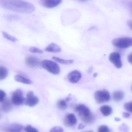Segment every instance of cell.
I'll return each mask as SVG.
<instances>
[{
    "label": "cell",
    "mask_w": 132,
    "mask_h": 132,
    "mask_svg": "<svg viewBox=\"0 0 132 132\" xmlns=\"http://www.w3.org/2000/svg\"><path fill=\"white\" fill-rule=\"evenodd\" d=\"M25 130L26 132H39L36 128L29 125L25 127Z\"/></svg>",
    "instance_id": "obj_26"
},
{
    "label": "cell",
    "mask_w": 132,
    "mask_h": 132,
    "mask_svg": "<svg viewBox=\"0 0 132 132\" xmlns=\"http://www.w3.org/2000/svg\"><path fill=\"white\" fill-rule=\"evenodd\" d=\"M98 132H111L110 129L107 126L102 125L99 127Z\"/></svg>",
    "instance_id": "obj_27"
},
{
    "label": "cell",
    "mask_w": 132,
    "mask_h": 132,
    "mask_svg": "<svg viewBox=\"0 0 132 132\" xmlns=\"http://www.w3.org/2000/svg\"><path fill=\"white\" fill-rule=\"evenodd\" d=\"M82 75L78 71L75 70L70 72L67 75V79L70 83L76 84L78 82L81 78Z\"/></svg>",
    "instance_id": "obj_9"
},
{
    "label": "cell",
    "mask_w": 132,
    "mask_h": 132,
    "mask_svg": "<svg viewBox=\"0 0 132 132\" xmlns=\"http://www.w3.org/2000/svg\"><path fill=\"white\" fill-rule=\"evenodd\" d=\"M45 52H48L57 53L60 52L61 48L59 46L55 43H51L46 46L45 49Z\"/></svg>",
    "instance_id": "obj_15"
},
{
    "label": "cell",
    "mask_w": 132,
    "mask_h": 132,
    "mask_svg": "<svg viewBox=\"0 0 132 132\" xmlns=\"http://www.w3.org/2000/svg\"><path fill=\"white\" fill-rule=\"evenodd\" d=\"M109 60L118 69L121 68L123 66L120 54L118 52L112 53L109 56Z\"/></svg>",
    "instance_id": "obj_8"
},
{
    "label": "cell",
    "mask_w": 132,
    "mask_h": 132,
    "mask_svg": "<svg viewBox=\"0 0 132 132\" xmlns=\"http://www.w3.org/2000/svg\"><path fill=\"white\" fill-rule=\"evenodd\" d=\"M29 51L32 53H38V54H42L43 53L42 50L36 47H30L29 50Z\"/></svg>",
    "instance_id": "obj_24"
},
{
    "label": "cell",
    "mask_w": 132,
    "mask_h": 132,
    "mask_svg": "<svg viewBox=\"0 0 132 132\" xmlns=\"http://www.w3.org/2000/svg\"><path fill=\"white\" fill-rule=\"evenodd\" d=\"M62 0H41L40 4L47 8H52L57 7L62 2Z\"/></svg>",
    "instance_id": "obj_11"
},
{
    "label": "cell",
    "mask_w": 132,
    "mask_h": 132,
    "mask_svg": "<svg viewBox=\"0 0 132 132\" xmlns=\"http://www.w3.org/2000/svg\"><path fill=\"white\" fill-rule=\"evenodd\" d=\"M128 60L129 62L132 65V53L128 56Z\"/></svg>",
    "instance_id": "obj_33"
},
{
    "label": "cell",
    "mask_w": 132,
    "mask_h": 132,
    "mask_svg": "<svg viewBox=\"0 0 132 132\" xmlns=\"http://www.w3.org/2000/svg\"><path fill=\"white\" fill-rule=\"evenodd\" d=\"M78 1H80L81 2H85L86 1H87V0H78Z\"/></svg>",
    "instance_id": "obj_40"
},
{
    "label": "cell",
    "mask_w": 132,
    "mask_h": 132,
    "mask_svg": "<svg viewBox=\"0 0 132 132\" xmlns=\"http://www.w3.org/2000/svg\"><path fill=\"white\" fill-rule=\"evenodd\" d=\"M2 35L4 36V38H5L6 39H8L9 41L11 42H18V39L16 38L14 36H12L11 35L9 34L7 32H5L3 31L2 32Z\"/></svg>",
    "instance_id": "obj_23"
},
{
    "label": "cell",
    "mask_w": 132,
    "mask_h": 132,
    "mask_svg": "<svg viewBox=\"0 0 132 132\" xmlns=\"http://www.w3.org/2000/svg\"><path fill=\"white\" fill-rule=\"evenodd\" d=\"M42 66L44 69L52 74L57 75L60 72L59 66L53 61L45 60L42 62Z\"/></svg>",
    "instance_id": "obj_2"
},
{
    "label": "cell",
    "mask_w": 132,
    "mask_h": 132,
    "mask_svg": "<svg viewBox=\"0 0 132 132\" xmlns=\"http://www.w3.org/2000/svg\"><path fill=\"white\" fill-rule=\"evenodd\" d=\"M128 24L129 28L132 30V21H128Z\"/></svg>",
    "instance_id": "obj_36"
},
{
    "label": "cell",
    "mask_w": 132,
    "mask_h": 132,
    "mask_svg": "<svg viewBox=\"0 0 132 132\" xmlns=\"http://www.w3.org/2000/svg\"><path fill=\"white\" fill-rule=\"evenodd\" d=\"M85 132H93L92 131H89Z\"/></svg>",
    "instance_id": "obj_41"
},
{
    "label": "cell",
    "mask_w": 132,
    "mask_h": 132,
    "mask_svg": "<svg viewBox=\"0 0 132 132\" xmlns=\"http://www.w3.org/2000/svg\"><path fill=\"white\" fill-rule=\"evenodd\" d=\"M121 119L119 118H115V121L116 122H119V121H121Z\"/></svg>",
    "instance_id": "obj_38"
},
{
    "label": "cell",
    "mask_w": 132,
    "mask_h": 132,
    "mask_svg": "<svg viewBox=\"0 0 132 132\" xmlns=\"http://www.w3.org/2000/svg\"><path fill=\"white\" fill-rule=\"evenodd\" d=\"M25 62L28 66L32 67L37 68L42 65V62L37 57L30 56L27 57L25 60Z\"/></svg>",
    "instance_id": "obj_10"
},
{
    "label": "cell",
    "mask_w": 132,
    "mask_h": 132,
    "mask_svg": "<svg viewBox=\"0 0 132 132\" xmlns=\"http://www.w3.org/2000/svg\"><path fill=\"white\" fill-rule=\"evenodd\" d=\"M100 111L104 116H108L113 112L112 108L107 105H103L100 108Z\"/></svg>",
    "instance_id": "obj_17"
},
{
    "label": "cell",
    "mask_w": 132,
    "mask_h": 132,
    "mask_svg": "<svg viewBox=\"0 0 132 132\" xmlns=\"http://www.w3.org/2000/svg\"><path fill=\"white\" fill-rule=\"evenodd\" d=\"M50 132H64V129L60 126H55L50 129Z\"/></svg>",
    "instance_id": "obj_28"
},
{
    "label": "cell",
    "mask_w": 132,
    "mask_h": 132,
    "mask_svg": "<svg viewBox=\"0 0 132 132\" xmlns=\"http://www.w3.org/2000/svg\"><path fill=\"white\" fill-rule=\"evenodd\" d=\"M81 119L85 124L90 125V124H93L95 122L96 120V118H95V116L94 114H92L88 117L83 118Z\"/></svg>",
    "instance_id": "obj_20"
},
{
    "label": "cell",
    "mask_w": 132,
    "mask_h": 132,
    "mask_svg": "<svg viewBox=\"0 0 132 132\" xmlns=\"http://www.w3.org/2000/svg\"><path fill=\"white\" fill-rule=\"evenodd\" d=\"M12 104L16 105H20L25 103V98L23 96L22 90L20 89L15 90L12 93L11 96Z\"/></svg>",
    "instance_id": "obj_5"
},
{
    "label": "cell",
    "mask_w": 132,
    "mask_h": 132,
    "mask_svg": "<svg viewBox=\"0 0 132 132\" xmlns=\"http://www.w3.org/2000/svg\"><path fill=\"white\" fill-rule=\"evenodd\" d=\"M85 126L83 124H80L78 126L77 129H78V130H81V129H83L85 128Z\"/></svg>",
    "instance_id": "obj_35"
},
{
    "label": "cell",
    "mask_w": 132,
    "mask_h": 132,
    "mask_svg": "<svg viewBox=\"0 0 132 132\" xmlns=\"http://www.w3.org/2000/svg\"><path fill=\"white\" fill-rule=\"evenodd\" d=\"M23 127L20 124L13 123L10 124L5 129L7 132H21Z\"/></svg>",
    "instance_id": "obj_13"
},
{
    "label": "cell",
    "mask_w": 132,
    "mask_h": 132,
    "mask_svg": "<svg viewBox=\"0 0 132 132\" xmlns=\"http://www.w3.org/2000/svg\"><path fill=\"white\" fill-rule=\"evenodd\" d=\"M119 130L121 132H128L129 131L128 127L125 124H123L119 128Z\"/></svg>",
    "instance_id": "obj_30"
},
{
    "label": "cell",
    "mask_w": 132,
    "mask_h": 132,
    "mask_svg": "<svg viewBox=\"0 0 132 132\" xmlns=\"http://www.w3.org/2000/svg\"><path fill=\"white\" fill-rule=\"evenodd\" d=\"M6 19L9 21H14L18 19L19 17L15 15H9L6 16Z\"/></svg>",
    "instance_id": "obj_29"
},
{
    "label": "cell",
    "mask_w": 132,
    "mask_h": 132,
    "mask_svg": "<svg viewBox=\"0 0 132 132\" xmlns=\"http://www.w3.org/2000/svg\"><path fill=\"white\" fill-rule=\"evenodd\" d=\"M52 59L57 62L64 65H71L74 62V60H65L56 56H53L52 57Z\"/></svg>",
    "instance_id": "obj_19"
},
{
    "label": "cell",
    "mask_w": 132,
    "mask_h": 132,
    "mask_svg": "<svg viewBox=\"0 0 132 132\" xmlns=\"http://www.w3.org/2000/svg\"><path fill=\"white\" fill-rule=\"evenodd\" d=\"M6 96V93L4 91L2 90H0V102H2L5 99Z\"/></svg>",
    "instance_id": "obj_31"
},
{
    "label": "cell",
    "mask_w": 132,
    "mask_h": 132,
    "mask_svg": "<svg viewBox=\"0 0 132 132\" xmlns=\"http://www.w3.org/2000/svg\"><path fill=\"white\" fill-rule=\"evenodd\" d=\"M1 4L4 8L18 13L30 14L35 10L32 4L22 0H3Z\"/></svg>",
    "instance_id": "obj_1"
},
{
    "label": "cell",
    "mask_w": 132,
    "mask_h": 132,
    "mask_svg": "<svg viewBox=\"0 0 132 132\" xmlns=\"http://www.w3.org/2000/svg\"><path fill=\"white\" fill-rule=\"evenodd\" d=\"M113 46L116 48L126 49L132 46V38L122 37L114 39L112 41Z\"/></svg>",
    "instance_id": "obj_3"
},
{
    "label": "cell",
    "mask_w": 132,
    "mask_h": 132,
    "mask_svg": "<svg viewBox=\"0 0 132 132\" xmlns=\"http://www.w3.org/2000/svg\"><path fill=\"white\" fill-rule=\"evenodd\" d=\"M131 90L132 91V87H131Z\"/></svg>",
    "instance_id": "obj_42"
},
{
    "label": "cell",
    "mask_w": 132,
    "mask_h": 132,
    "mask_svg": "<svg viewBox=\"0 0 132 132\" xmlns=\"http://www.w3.org/2000/svg\"><path fill=\"white\" fill-rule=\"evenodd\" d=\"M8 72L7 68L4 67H0V80H4L7 77Z\"/></svg>",
    "instance_id": "obj_21"
},
{
    "label": "cell",
    "mask_w": 132,
    "mask_h": 132,
    "mask_svg": "<svg viewBox=\"0 0 132 132\" xmlns=\"http://www.w3.org/2000/svg\"><path fill=\"white\" fill-rule=\"evenodd\" d=\"M75 111L79 114L81 119L88 117L92 114L90 109L87 106L82 104L77 105L75 108Z\"/></svg>",
    "instance_id": "obj_7"
},
{
    "label": "cell",
    "mask_w": 132,
    "mask_h": 132,
    "mask_svg": "<svg viewBox=\"0 0 132 132\" xmlns=\"http://www.w3.org/2000/svg\"><path fill=\"white\" fill-rule=\"evenodd\" d=\"M125 96V93L121 90L115 91L113 94V99L116 102H120L122 101Z\"/></svg>",
    "instance_id": "obj_18"
},
{
    "label": "cell",
    "mask_w": 132,
    "mask_h": 132,
    "mask_svg": "<svg viewBox=\"0 0 132 132\" xmlns=\"http://www.w3.org/2000/svg\"><path fill=\"white\" fill-rule=\"evenodd\" d=\"M127 3L128 4H127L128 7L129 8V10L132 14V1H128Z\"/></svg>",
    "instance_id": "obj_32"
},
{
    "label": "cell",
    "mask_w": 132,
    "mask_h": 132,
    "mask_svg": "<svg viewBox=\"0 0 132 132\" xmlns=\"http://www.w3.org/2000/svg\"><path fill=\"white\" fill-rule=\"evenodd\" d=\"M14 78L16 81L22 83V84H32L33 83L32 81L30 79L19 75H15Z\"/></svg>",
    "instance_id": "obj_16"
},
{
    "label": "cell",
    "mask_w": 132,
    "mask_h": 132,
    "mask_svg": "<svg viewBox=\"0 0 132 132\" xmlns=\"http://www.w3.org/2000/svg\"><path fill=\"white\" fill-rule=\"evenodd\" d=\"M97 73H95L94 74V77H96V76H97Z\"/></svg>",
    "instance_id": "obj_39"
},
{
    "label": "cell",
    "mask_w": 132,
    "mask_h": 132,
    "mask_svg": "<svg viewBox=\"0 0 132 132\" xmlns=\"http://www.w3.org/2000/svg\"><path fill=\"white\" fill-rule=\"evenodd\" d=\"M1 103V109L3 111L8 112L12 108V102L11 100L9 98H5Z\"/></svg>",
    "instance_id": "obj_14"
},
{
    "label": "cell",
    "mask_w": 132,
    "mask_h": 132,
    "mask_svg": "<svg viewBox=\"0 0 132 132\" xmlns=\"http://www.w3.org/2000/svg\"><path fill=\"white\" fill-rule=\"evenodd\" d=\"M124 108L126 110L132 113V101L125 103L124 105Z\"/></svg>",
    "instance_id": "obj_25"
},
{
    "label": "cell",
    "mask_w": 132,
    "mask_h": 132,
    "mask_svg": "<svg viewBox=\"0 0 132 132\" xmlns=\"http://www.w3.org/2000/svg\"><path fill=\"white\" fill-rule=\"evenodd\" d=\"M94 98L97 103L103 104L110 101L111 95L107 90L103 89L96 91L95 93Z\"/></svg>",
    "instance_id": "obj_4"
},
{
    "label": "cell",
    "mask_w": 132,
    "mask_h": 132,
    "mask_svg": "<svg viewBox=\"0 0 132 132\" xmlns=\"http://www.w3.org/2000/svg\"><path fill=\"white\" fill-rule=\"evenodd\" d=\"M39 99L38 97L34 95L33 92H29L26 95L25 104L29 107H33L38 103Z\"/></svg>",
    "instance_id": "obj_6"
},
{
    "label": "cell",
    "mask_w": 132,
    "mask_h": 132,
    "mask_svg": "<svg viewBox=\"0 0 132 132\" xmlns=\"http://www.w3.org/2000/svg\"><path fill=\"white\" fill-rule=\"evenodd\" d=\"M77 123V119L73 114H69L66 116L64 119V123L68 127L73 126Z\"/></svg>",
    "instance_id": "obj_12"
},
{
    "label": "cell",
    "mask_w": 132,
    "mask_h": 132,
    "mask_svg": "<svg viewBox=\"0 0 132 132\" xmlns=\"http://www.w3.org/2000/svg\"><path fill=\"white\" fill-rule=\"evenodd\" d=\"M122 115H123V117L125 118H128L130 116V114L127 112H124Z\"/></svg>",
    "instance_id": "obj_34"
},
{
    "label": "cell",
    "mask_w": 132,
    "mask_h": 132,
    "mask_svg": "<svg viewBox=\"0 0 132 132\" xmlns=\"http://www.w3.org/2000/svg\"><path fill=\"white\" fill-rule=\"evenodd\" d=\"M57 108L60 110H65L67 109V105L66 101L64 100H60L57 102Z\"/></svg>",
    "instance_id": "obj_22"
},
{
    "label": "cell",
    "mask_w": 132,
    "mask_h": 132,
    "mask_svg": "<svg viewBox=\"0 0 132 132\" xmlns=\"http://www.w3.org/2000/svg\"><path fill=\"white\" fill-rule=\"evenodd\" d=\"M92 71H93V68H92V67H90V68L88 69V73H91V72H92Z\"/></svg>",
    "instance_id": "obj_37"
}]
</instances>
